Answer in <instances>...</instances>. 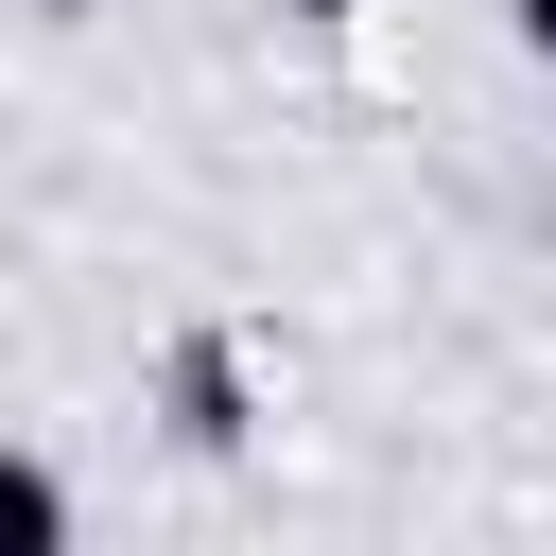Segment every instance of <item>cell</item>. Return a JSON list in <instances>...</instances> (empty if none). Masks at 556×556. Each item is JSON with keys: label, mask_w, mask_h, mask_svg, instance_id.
Listing matches in <instances>:
<instances>
[{"label": "cell", "mask_w": 556, "mask_h": 556, "mask_svg": "<svg viewBox=\"0 0 556 556\" xmlns=\"http://www.w3.org/2000/svg\"><path fill=\"white\" fill-rule=\"evenodd\" d=\"M52 539H70V486L35 452H0V556H52Z\"/></svg>", "instance_id": "cell-1"}]
</instances>
